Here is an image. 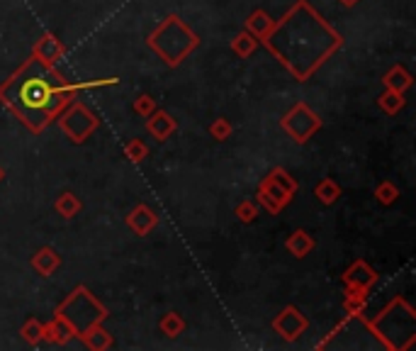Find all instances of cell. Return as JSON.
I'll use <instances>...</instances> for the list:
<instances>
[{
  "mask_svg": "<svg viewBox=\"0 0 416 351\" xmlns=\"http://www.w3.org/2000/svg\"><path fill=\"white\" fill-rule=\"evenodd\" d=\"M120 78L85 81V83H68L56 66H42L35 56H27L23 66L15 69L0 83V102L18 117L20 122L35 134L44 132L59 117V112L75 100L78 90L115 85Z\"/></svg>",
  "mask_w": 416,
  "mask_h": 351,
  "instance_id": "cell-1",
  "label": "cell"
},
{
  "mask_svg": "<svg viewBox=\"0 0 416 351\" xmlns=\"http://www.w3.org/2000/svg\"><path fill=\"white\" fill-rule=\"evenodd\" d=\"M263 44L297 81H307L341 49L343 35L312 8L310 0H297Z\"/></svg>",
  "mask_w": 416,
  "mask_h": 351,
  "instance_id": "cell-2",
  "label": "cell"
},
{
  "mask_svg": "<svg viewBox=\"0 0 416 351\" xmlns=\"http://www.w3.org/2000/svg\"><path fill=\"white\" fill-rule=\"evenodd\" d=\"M365 325L390 351H407L416 342V312L404 298H392Z\"/></svg>",
  "mask_w": 416,
  "mask_h": 351,
  "instance_id": "cell-3",
  "label": "cell"
},
{
  "mask_svg": "<svg viewBox=\"0 0 416 351\" xmlns=\"http://www.w3.org/2000/svg\"><path fill=\"white\" fill-rule=\"evenodd\" d=\"M147 44L156 56L164 59L166 66L176 69L197 49L200 37L188 27L181 15H166L147 37Z\"/></svg>",
  "mask_w": 416,
  "mask_h": 351,
  "instance_id": "cell-4",
  "label": "cell"
},
{
  "mask_svg": "<svg viewBox=\"0 0 416 351\" xmlns=\"http://www.w3.org/2000/svg\"><path fill=\"white\" fill-rule=\"evenodd\" d=\"M56 312L71 322V325L75 327V334H78L80 329L95 325V322L107 320V315H110L107 307L102 305V302L95 298L85 285H75V288L71 290V295L56 307Z\"/></svg>",
  "mask_w": 416,
  "mask_h": 351,
  "instance_id": "cell-5",
  "label": "cell"
},
{
  "mask_svg": "<svg viewBox=\"0 0 416 351\" xmlns=\"http://www.w3.org/2000/svg\"><path fill=\"white\" fill-rule=\"evenodd\" d=\"M295 196H297V181L288 171L278 166V169H273L261 181L256 203L261 205V208H266L270 215H278L280 210H285L293 203Z\"/></svg>",
  "mask_w": 416,
  "mask_h": 351,
  "instance_id": "cell-6",
  "label": "cell"
},
{
  "mask_svg": "<svg viewBox=\"0 0 416 351\" xmlns=\"http://www.w3.org/2000/svg\"><path fill=\"white\" fill-rule=\"evenodd\" d=\"M56 122H59V127H61V132L66 134L73 144H83L85 139L100 127V117L80 100L68 102V105L59 112Z\"/></svg>",
  "mask_w": 416,
  "mask_h": 351,
  "instance_id": "cell-7",
  "label": "cell"
},
{
  "mask_svg": "<svg viewBox=\"0 0 416 351\" xmlns=\"http://www.w3.org/2000/svg\"><path fill=\"white\" fill-rule=\"evenodd\" d=\"M322 125H324L322 117H319L307 102H295V105L283 115V120H280V127H283L297 144L310 142L319 129H322Z\"/></svg>",
  "mask_w": 416,
  "mask_h": 351,
  "instance_id": "cell-8",
  "label": "cell"
},
{
  "mask_svg": "<svg viewBox=\"0 0 416 351\" xmlns=\"http://www.w3.org/2000/svg\"><path fill=\"white\" fill-rule=\"evenodd\" d=\"M273 329L285 339V342H297V339L310 329V320H307V315L300 307L288 305L280 310V315H275Z\"/></svg>",
  "mask_w": 416,
  "mask_h": 351,
  "instance_id": "cell-9",
  "label": "cell"
},
{
  "mask_svg": "<svg viewBox=\"0 0 416 351\" xmlns=\"http://www.w3.org/2000/svg\"><path fill=\"white\" fill-rule=\"evenodd\" d=\"M32 56H35L42 66H56V64L66 56V49H63L61 40H59L54 32H44V35L39 37V42L35 44V49H32Z\"/></svg>",
  "mask_w": 416,
  "mask_h": 351,
  "instance_id": "cell-10",
  "label": "cell"
},
{
  "mask_svg": "<svg viewBox=\"0 0 416 351\" xmlns=\"http://www.w3.org/2000/svg\"><path fill=\"white\" fill-rule=\"evenodd\" d=\"M377 271L375 268H370V263L363 261V258H358V261H353L348 268L343 271V285L345 288H365L370 290L372 285L377 283Z\"/></svg>",
  "mask_w": 416,
  "mask_h": 351,
  "instance_id": "cell-11",
  "label": "cell"
},
{
  "mask_svg": "<svg viewBox=\"0 0 416 351\" xmlns=\"http://www.w3.org/2000/svg\"><path fill=\"white\" fill-rule=\"evenodd\" d=\"M147 129H149V134L156 139V142L164 144L178 132V120L171 115V112L159 110V107H156V110L147 117Z\"/></svg>",
  "mask_w": 416,
  "mask_h": 351,
  "instance_id": "cell-12",
  "label": "cell"
},
{
  "mask_svg": "<svg viewBox=\"0 0 416 351\" xmlns=\"http://www.w3.org/2000/svg\"><path fill=\"white\" fill-rule=\"evenodd\" d=\"M156 225H159V215H156L154 210L144 203H139L137 208L127 215V227L137 237H149L151 232L156 230Z\"/></svg>",
  "mask_w": 416,
  "mask_h": 351,
  "instance_id": "cell-13",
  "label": "cell"
},
{
  "mask_svg": "<svg viewBox=\"0 0 416 351\" xmlns=\"http://www.w3.org/2000/svg\"><path fill=\"white\" fill-rule=\"evenodd\" d=\"M75 337H78L80 344H83L85 349H90V351H105V349L115 347V339H112V334L107 332V329L102 327L100 322H95V325L80 329Z\"/></svg>",
  "mask_w": 416,
  "mask_h": 351,
  "instance_id": "cell-14",
  "label": "cell"
},
{
  "mask_svg": "<svg viewBox=\"0 0 416 351\" xmlns=\"http://www.w3.org/2000/svg\"><path fill=\"white\" fill-rule=\"evenodd\" d=\"M73 337H75V327L63 315L54 312V317L44 325V339H49L51 344H68Z\"/></svg>",
  "mask_w": 416,
  "mask_h": 351,
  "instance_id": "cell-15",
  "label": "cell"
},
{
  "mask_svg": "<svg viewBox=\"0 0 416 351\" xmlns=\"http://www.w3.org/2000/svg\"><path fill=\"white\" fill-rule=\"evenodd\" d=\"M30 263L39 276L49 278L59 271V266H61V256H59V251L51 249V246H42V249L35 251V256H32Z\"/></svg>",
  "mask_w": 416,
  "mask_h": 351,
  "instance_id": "cell-16",
  "label": "cell"
},
{
  "mask_svg": "<svg viewBox=\"0 0 416 351\" xmlns=\"http://www.w3.org/2000/svg\"><path fill=\"white\" fill-rule=\"evenodd\" d=\"M273 27H275V20L270 18L266 10H261V8L253 10V13L246 18V32L251 37H256L261 44H263V40H266V37L270 35V30H273Z\"/></svg>",
  "mask_w": 416,
  "mask_h": 351,
  "instance_id": "cell-17",
  "label": "cell"
},
{
  "mask_svg": "<svg viewBox=\"0 0 416 351\" xmlns=\"http://www.w3.org/2000/svg\"><path fill=\"white\" fill-rule=\"evenodd\" d=\"M382 85L392 90H399V93H407L414 85V76L402 66V64H394V66L382 76Z\"/></svg>",
  "mask_w": 416,
  "mask_h": 351,
  "instance_id": "cell-18",
  "label": "cell"
},
{
  "mask_svg": "<svg viewBox=\"0 0 416 351\" xmlns=\"http://www.w3.org/2000/svg\"><path fill=\"white\" fill-rule=\"evenodd\" d=\"M314 237L310 234V232L305 230H297L293 232V234L288 237V242H285V246H288V251L293 254L295 258H305L307 254H310L312 249H314Z\"/></svg>",
  "mask_w": 416,
  "mask_h": 351,
  "instance_id": "cell-19",
  "label": "cell"
},
{
  "mask_svg": "<svg viewBox=\"0 0 416 351\" xmlns=\"http://www.w3.org/2000/svg\"><path fill=\"white\" fill-rule=\"evenodd\" d=\"M314 198L322 205H334L341 198V186L334 178H322L314 186Z\"/></svg>",
  "mask_w": 416,
  "mask_h": 351,
  "instance_id": "cell-20",
  "label": "cell"
},
{
  "mask_svg": "<svg viewBox=\"0 0 416 351\" xmlns=\"http://www.w3.org/2000/svg\"><path fill=\"white\" fill-rule=\"evenodd\" d=\"M80 208H83V203L78 201V196L71 191H66V193H61V196L56 198V203H54V210H56L61 218H66V220H71L75 218V215L80 213Z\"/></svg>",
  "mask_w": 416,
  "mask_h": 351,
  "instance_id": "cell-21",
  "label": "cell"
},
{
  "mask_svg": "<svg viewBox=\"0 0 416 351\" xmlns=\"http://www.w3.org/2000/svg\"><path fill=\"white\" fill-rule=\"evenodd\" d=\"M258 44H261V42H258L256 37H251V35H248V32L244 30V32H239V35H236L234 40H231V52H234L236 56H241V59H248L253 52L258 49Z\"/></svg>",
  "mask_w": 416,
  "mask_h": 351,
  "instance_id": "cell-22",
  "label": "cell"
},
{
  "mask_svg": "<svg viewBox=\"0 0 416 351\" xmlns=\"http://www.w3.org/2000/svg\"><path fill=\"white\" fill-rule=\"evenodd\" d=\"M377 105H380L382 110L387 112V115H397L399 110H404L407 100H404V93H399V90L385 88V93H382L380 98H377Z\"/></svg>",
  "mask_w": 416,
  "mask_h": 351,
  "instance_id": "cell-23",
  "label": "cell"
},
{
  "mask_svg": "<svg viewBox=\"0 0 416 351\" xmlns=\"http://www.w3.org/2000/svg\"><path fill=\"white\" fill-rule=\"evenodd\" d=\"M159 329H161V332H164L169 339H176V337H181L183 329H185V320H183V317L178 315V312H169V315L161 317Z\"/></svg>",
  "mask_w": 416,
  "mask_h": 351,
  "instance_id": "cell-24",
  "label": "cell"
},
{
  "mask_svg": "<svg viewBox=\"0 0 416 351\" xmlns=\"http://www.w3.org/2000/svg\"><path fill=\"white\" fill-rule=\"evenodd\" d=\"M20 334H23V339L27 344L37 347V344L44 339V322H39L37 317H30V320L23 325V329H20Z\"/></svg>",
  "mask_w": 416,
  "mask_h": 351,
  "instance_id": "cell-25",
  "label": "cell"
},
{
  "mask_svg": "<svg viewBox=\"0 0 416 351\" xmlns=\"http://www.w3.org/2000/svg\"><path fill=\"white\" fill-rule=\"evenodd\" d=\"M124 154H127V159L132 161V164H142V161L149 156V147H147V142H144V139L134 137V139H129V142L124 144Z\"/></svg>",
  "mask_w": 416,
  "mask_h": 351,
  "instance_id": "cell-26",
  "label": "cell"
},
{
  "mask_svg": "<svg viewBox=\"0 0 416 351\" xmlns=\"http://www.w3.org/2000/svg\"><path fill=\"white\" fill-rule=\"evenodd\" d=\"M209 134H212V139H217V142H226V139L234 134V125H231L229 117H217V120L209 125Z\"/></svg>",
  "mask_w": 416,
  "mask_h": 351,
  "instance_id": "cell-27",
  "label": "cell"
},
{
  "mask_svg": "<svg viewBox=\"0 0 416 351\" xmlns=\"http://www.w3.org/2000/svg\"><path fill=\"white\" fill-rule=\"evenodd\" d=\"M375 198L380 201L382 205H392L394 201L399 198V188L394 186L392 181H380L375 186Z\"/></svg>",
  "mask_w": 416,
  "mask_h": 351,
  "instance_id": "cell-28",
  "label": "cell"
},
{
  "mask_svg": "<svg viewBox=\"0 0 416 351\" xmlns=\"http://www.w3.org/2000/svg\"><path fill=\"white\" fill-rule=\"evenodd\" d=\"M234 215H236V220H239V222L251 225L253 220L258 218V203L256 201H241L239 205H236Z\"/></svg>",
  "mask_w": 416,
  "mask_h": 351,
  "instance_id": "cell-29",
  "label": "cell"
},
{
  "mask_svg": "<svg viewBox=\"0 0 416 351\" xmlns=\"http://www.w3.org/2000/svg\"><path fill=\"white\" fill-rule=\"evenodd\" d=\"M156 107H159V105H156V100L151 98L149 93H142L137 100H134V112H137L139 117H144V120H147V117L156 110Z\"/></svg>",
  "mask_w": 416,
  "mask_h": 351,
  "instance_id": "cell-30",
  "label": "cell"
},
{
  "mask_svg": "<svg viewBox=\"0 0 416 351\" xmlns=\"http://www.w3.org/2000/svg\"><path fill=\"white\" fill-rule=\"evenodd\" d=\"M338 3H341L343 8H353V5H358L360 0H338Z\"/></svg>",
  "mask_w": 416,
  "mask_h": 351,
  "instance_id": "cell-31",
  "label": "cell"
},
{
  "mask_svg": "<svg viewBox=\"0 0 416 351\" xmlns=\"http://www.w3.org/2000/svg\"><path fill=\"white\" fill-rule=\"evenodd\" d=\"M3 178H5V169L0 166V183H3Z\"/></svg>",
  "mask_w": 416,
  "mask_h": 351,
  "instance_id": "cell-32",
  "label": "cell"
}]
</instances>
